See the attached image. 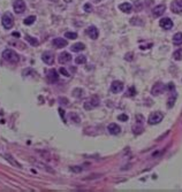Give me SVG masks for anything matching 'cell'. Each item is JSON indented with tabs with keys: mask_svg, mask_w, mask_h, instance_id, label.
<instances>
[{
	"mask_svg": "<svg viewBox=\"0 0 182 192\" xmlns=\"http://www.w3.org/2000/svg\"><path fill=\"white\" fill-rule=\"evenodd\" d=\"M1 22H2V26L5 29H11V28L14 26V17L11 13H5L2 15V18H1Z\"/></svg>",
	"mask_w": 182,
	"mask_h": 192,
	"instance_id": "7a4b0ae2",
	"label": "cell"
},
{
	"mask_svg": "<svg viewBox=\"0 0 182 192\" xmlns=\"http://www.w3.org/2000/svg\"><path fill=\"white\" fill-rule=\"evenodd\" d=\"M86 35L91 38V39H97L98 38V29L95 27V26H90V27L86 29Z\"/></svg>",
	"mask_w": 182,
	"mask_h": 192,
	"instance_id": "9c48e42d",
	"label": "cell"
},
{
	"mask_svg": "<svg viewBox=\"0 0 182 192\" xmlns=\"http://www.w3.org/2000/svg\"><path fill=\"white\" fill-rule=\"evenodd\" d=\"M165 11H166V6L165 5H158V6H156L152 9V14H153V16L158 17V16H161L163 14L165 13Z\"/></svg>",
	"mask_w": 182,
	"mask_h": 192,
	"instance_id": "5bb4252c",
	"label": "cell"
},
{
	"mask_svg": "<svg viewBox=\"0 0 182 192\" xmlns=\"http://www.w3.org/2000/svg\"><path fill=\"white\" fill-rule=\"evenodd\" d=\"M86 62V58L84 56V55H79V56H76V59H75V63L76 65H84Z\"/></svg>",
	"mask_w": 182,
	"mask_h": 192,
	"instance_id": "44dd1931",
	"label": "cell"
},
{
	"mask_svg": "<svg viewBox=\"0 0 182 192\" xmlns=\"http://www.w3.org/2000/svg\"><path fill=\"white\" fill-rule=\"evenodd\" d=\"M51 1H52V2H56V1H58V0H51Z\"/></svg>",
	"mask_w": 182,
	"mask_h": 192,
	"instance_id": "74e56055",
	"label": "cell"
},
{
	"mask_svg": "<svg viewBox=\"0 0 182 192\" xmlns=\"http://www.w3.org/2000/svg\"><path fill=\"white\" fill-rule=\"evenodd\" d=\"M65 38H68V39H76V38H77V33H76V32H66V33H65Z\"/></svg>",
	"mask_w": 182,
	"mask_h": 192,
	"instance_id": "cb8c5ba5",
	"label": "cell"
},
{
	"mask_svg": "<svg viewBox=\"0 0 182 192\" xmlns=\"http://www.w3.org/2000/svg\"><path fill=\"white\" fill-rule=\"evenodd\" d=\"M42 60L46 63V65H49V66H51V65H53V62H54V55L52 52H45V53H43L42 55Z\"/></svg>",
	"mask_w": 182,
	"mask_h": 192,
	"instance_id": "ba28073f",
	"label": "cell"
},
{
	"mask_svg": "<svg viewBox=\"0 0 182 192\" xmlns=\"http://www.w3.org/2000/svg\"><path fill=\"white\" fill-rule=\"evenodd\" d=\"M70 60H71V55L68 52H62L61 54L59 55V62L61 65H65V63L69 62Z\"/></svg>",
	"mask_w": 182,
	"mask_h": 192,
	"instance_id": "2e32d148",
	"label": "cell"
},
{
	"mask_svg": "<svg viewBox=\"0 0 182 192\" xmlns=\"http://www.w3.org/2000/svg\"><path fill=\"white\" fill-rule=\"evenodd\" d=\"M173 44L176 45V46L181 45L182 44V32H178V33H175V35L173 36Z\"/></svg>",
	"mask_w": 182,
	"mask_h": 192,
	"instance_id": "ac0fdd59",
	"label": "cell"
},
{
	"mask_svg": "<svg viewBox=\"0 0 182 192\" xmlns=\"http://www.w3.org/2000/svg\"><path fill=\"white\" fill-rule=\"evenodd\" d=\"M46 78H47L49 83H51V84L58 82V80H59V75H58V73H56V69H50V70L47 71Z\"/></svg>",
	"mask_w": 182,
	"mask_h": 192,
	"instance_id": "52a82bcc",
	"label": "cell"
},
{
	"mask_svg": "<svg viewBox=\"0 0 182 192\" xmlns=\"http://www.w3.org/2000/svg\"><path fill=\"white\" fill-rule=\"evenodd\" d=\"M70 170L74 171V173H81V171H82V167H80V166H74V167H70Z\"/></svg>",
	"mask_w": 182,
	"mask_h": 192,
	"instance_id": "484cf974",
	"label": "cell"
},
{
	"mask_svg": "<svg viewBox=\"0 0 182 192\" xmlns=\"http://www.w3.org/2000/svg\"><path fill=\"white\" fill-rule=\"evenodd\" d=\"M32 162L35 164V165H37L41 169H43V170H46V171H49V173H54V170L52 169V168H50L49 166L44 165V164H42V162H38V161H35V160H32Z\"/></svg>",
	"mask_w": 182,
	"mask_h": 192,
	"instance_id": "d6986e66",
	"label": "cell"
},
{
	"mask_svg": "<svg viewBox=\"0 0 182 192\" xmlns=\"http://www.w3.org/2000/svg\"><path fill=\"white\" fill-rule=\"evenodd\" d=\"M164 90H165V85H164L163 83H157L153 87H152L151 93H152L153 96H159V95H161V93L164 92Z\"/></svg>",
	"mask_w": 182,
	"mask_h": 192,
	"instance_id": "7c38bea8",
	"label": "cell"
},
{
	"mask_svg": "<svg viewBox=\"0 0 182 192\" xmlns=\"http://www.w3.org/2000/svg\"><path fill=\"white\" fill-rule=\"evenodd\" d=\"M125 59H126V60H129V61H131V60H133V53H127Z\"/></svg>",
	"mask_w": 182,
	"mask_h": 192,
	"instance_id": "836d02e7",
	"label": "cell"
},
{
	"mask_svg": "<svg viewBox=\"0 0 182 192\" xmlns=\"http://www.w3.org/2000/svg\"><path fill=\"white\" fill-rule=\"evenodd\" d=\"M70 48H71L73 52H81V51H83L84 48H85V46H84V44H82V43H76Z\"/></svg>",
	"mask_w": 182,
	"mask_h": 192,
	"instance_id": "ffe728a7",
	"label": "cell"
},
{
	"mask_svg": "<svg viewBox=\"0 0 182 192\" xmlns=\"http://www.w3.org/2000/svg\"><path fill=\"white\" fill-rule=\"evenodd\" d=\"M136 121H137L138 123H143V121H144V117H143L142 115H136Z\"/></svg>",
	"mask_w": 182,
	"mask_h": 192,
	"instance_id": "1f68e13d",
	"label": "cell"
},
{
	"mask_svg": "<svg viewBox=\"0 0 182 192\" xmlns=\"http://www.w3.org/2000/svg\"><path fill=\"white\" fill-rule=\"evenodd\" d=\"M2 58L11 63H17L20 61V56L17 55V53L14 52L13 50H8V48L2 52Z\"/></svg>",
	"mask_w": 182,
	"mask_h": 192,
	"instance_id": "6da1fadb",
	"label": "cell"
},
{
	"mask_svg": "<svg viewBox=\"0 0 182 192\" xmlns=\"http://www.w3.org/2000/svg\"><path fill=\"white\" fill-rule=\"evenodd\" d=\"M173 56H174L175 60H181L182 59V50H179V51L174 52V53H173Z\"/></svg>",
	"mask_w": 182,
	"mask_h": 192,
	"instance_id": "d4e9b609",
	"label": "cell"
},
{
	"mask_svg": "<svg viewBox=\"0 0 182 192\" xmlns=\"http://www.w3.org/2000/svg\"><path fill=\"white\" fill-rule=\"evenodd\" d=\"M134 95H135V89H134V87H131V89H130V91H129V93H128V92H127V96H134Z\"/></svg>",
	"mask_w": 182,
	"mask_h": 192,
	"instance_id": "d590c367",
	"label": "cell"
},
{
	"mask_svg": "<svg viewBox=\"0 0 182 192\" xmlns=\"http://www.w3.org/2000/svg\"><path fill=\"white\" fill-rule=\"evenodd\" d=\"M84 11H85L86 13H90V12L92 11L91 5H90V4H85V5H84Z\"/></svg>",
	"mask_w": 182,
	"mask_h": 192,
	"instance_id": "f1b7e54d",
	"label": "cell"
},
{
	"mask_svg": "<svg viewBox=\"0 0 182 192\" xmlns=\"http://www.w3.org/2000/svg\"><path fill=\"white\" fill-rule=\"evenodd\" d=\"M118 120H119V121L126 122V121H128V115H126V114H120V115L118 116Z\"/></svg>",
	"mask_w": 182,
	"mask_h": 192,
	"instance_id": "4316f807",
	"label": "cell"
},
{
	"mask_svg": "<svg viewBox=\"0 0 182 192\" xmlns=\"http://www.w3.org/2000/svg\"><path fill=\"white\" fill-rule=\"evenodd\" d=\"M163 119H164V114L161 112H154L149 116L148 122H149V124L153 125V124H158L159 122H161Z\"/></svg>",
	"mask_w": 182,
	"mask_h": 192,
	"instance_id": "3957f363",
	"label": "cell"
},
{
	"mask_svg": "<svg viewBox=\"0 0 182 192\" xmlns=\"http://www.w3.org/2000/svg\"><path fill=\"white\" fill-rule=\"evenodd\" d=\"M26 39H27V41H29L32 46H37L38 44H39V41H37L36 38H34V37H31V36H29V35H27L26 36Z\"/></svg>",
	"mask_w": 182,
	"mask_h": 192,
	"instance_id": "7402d4cb",
	"label": "cell"
},
{
	"mask_svg": "<svg viewBox=\"0 0 182 192\" xmlns=\"http://www.w3.org/2000/svg\"><path fill=\"white\" fill-rule=\"evenodd\" d=\"M70 119H71V120H75V122H76V123H79V122H80V117H79L76 114H73V113H71V114H70Z\"/></svg>",
	"mask_w": 182,
	"mask_h": 192,
	"instance_id": "f546056e",
	"label": "cell"
},
{
	"mask_svg": "<svg viewBox=\"0 0 182 192\" xmlns=\"http://www.w3.org/2000/svg\"><path fill=\"white\" fill-rule=\"evenodd\" d=\"M13 36H15V37H20V33H19V32H13Z\"/></svg>",
	"mask_w": 182,
	"mask_h": 192,
	"instance_id": "8d00e7d4",
	"label": "cell"
},
{
	"mask_svg": "<svg viewBox=\"0 0 182 192\" xmlns=\"http://www.w3.org/2000/svg\"><path fill=\"white\" fill-rule=\"evenodd\" d=\"M59 71H60V74H62L64 76H66V77H69L70 75H69V73L66 70V69L64 68V67H61V68L59 69Z\"/></svg>",
	"mask_w": 182,
	"mask_h": 192,
	"instance_id": "83f0119b",
	"label": "cell"
},
{
	"mask_svg": "<svg viewBox=\"0 0 182 192\" xmlns=\"http://www.w3.org/2000/svg\"><path fill=\"white\" fill-rule=\"evenodd\" d=\"M36 21V16H34V15H31V16H28L24 21H23V23L26 24V26H31L34 22Z\"/></svg>",
	"mask_w": 182,
	"mask_h": 192,
	"instance_id": "603a6c76",
	"label": "cell"
},
{
	"mask_svg": "<svg viewBox=\"0 0 182 192\" xmlns=\"http://www.w3.org/2000/svg\"><path fill=\"white\" fill-rule=\"evenodd\" d=\"M123 90V83L120 82V81H114L111 84V91L113 93H119Z\"/></svg>",
	"mask_w": 182,
	"mask_h": 192,
	"instance_id": "30bf717a",
	"label": "cell"
},
{
	"mask_svg": "<svg viewBox=\"0 0 182 192\" xmlns=\"http://www.w3.org/2000/svg\"><path fill=\"white\" fill-rule=\"evenodd\" d=\"M174 100H175V99H174V98H173V97H172V98H169V99H168V107H169V108H171V107H172V106H173V104H174Z\"/></svg>",
	"mask_w": 182,
	"mask_h": 192,
	"instance_id": "d6a6232c",
	"label": "cell"
},
{
	"mask_svg": "<svg viewBox=\"0 0 182 192\" xmlns=\"http://www.w3.org/2000/svg\"><path fill=\"white\" fill-rule=\"evenodd\" d=\"M13 8L16 14H22L26 11V2L23 0H15L13 4Z\"/></svg>",
	"mask_w": 182,
	"mask_h": 192,
	"instance_id": "5b68a950",
	"label": "cell"
},
{
	"mask_svg": "<svg viewBox=\"0 0 182 192\" xmlns=\"http://www.w3.org/2000/svg\"><path fill=\"white\" fill-rule=\"evenodd\" d=\"M119 9L122 11L123 13H130V12L133 11V6H131V4H129V2H123V4H121V5L119 6Z\"/></svg>",
	"mask_w": 182,
	"mask_h": 192,
	"instance_id": "e0dca14e",
	"label": "cell"
},
{
	"mask_svg": "<svg viewBox=\"0 0 182 192\" xmlns=\"http://www.w3.org/2000/svg\"><path fill=\"white\" fill-rule=\"evenodd\" d=\"M52 44H53V46L56 48H62V47L68 45V41H66L65 38H56V39H53Z\"/></svg>",
	"mask_w": 182,
	"mask_h": 192,
	"instance_id": "4fadbf2b",
	"label": "cell"
},
{
	"mask_svg": "<svg viewBox=\"0 0 182 192\" xmlns=\"http://www.w3.org/2000/svg\"><path fill=\"white\" fill-rule=\"evenodd\" d=\"M59 113L61 115V119L65 121V110H62V108H59Z\"/></svg>",
	"mask_w": 182,
	"mask_h": 192,
	"instance_id": "e575fe53",
	"label": "cell"
},
{
	"mask_svg": "<svg viewBox=\"0 0 182 192\" xmlns=\"http://www.w3.org/2000/svg\"><path fill=\"white\" fill-rule=\"evenodd\" d=\"M6 159H7V160H9V161H11V162H12V164H13V165L17 166V167H21V166L19 165V164H17V162H15L14 160H13V158H12V156H11V155H6Z\"/></svg>",
	"mask_w": 182,
	"mask_h": 192,
	"instance_id": "4dcf8cb0",
	"label": "cell"
},
{
	"mask_svg": "<svg viewBox=\"0 0 182 192\" xmlns=\"http://www.w3.org/2000/svg\"><path fill=\"white\" fill-rule=\"evenodd\" d=\"M107 130H108V132H110L111 135H119L120 131H121V128H120L116 123H111V124H108Z\"/></svg>",
	"mask_w": 182,
	"mask_h": 192,
	"instance_id": "9a60e30c",
	"label": "cell"
},
{
	"mask_svg": "<svg viewBox=\"0 0 182 192\" xmlns=\"http://www.w3.org/2000/svg\"><path fill=\"white\" fill-rule=\"evenodd\" d=\"M171 11L175 14L182 13V0H173L171 4Z\"/></svg>",
	"mask_w": 182,
	"mask_h": 192,
	"instance_id": "8992f818",
	"label": "cell"
},
{
	"mask_svg": "<svg viewBox=\"0 0 182 192\" xmlns=\"http://www.w3.org/2000/svg\"><path fill=\"white\" fill-rule=\"evenodd\" d=\"M99 98L98 97H91V98H89L85 102H84V108L85 110H93L95 107H97L99 105Z\"/></svg>",
	"mask_w": 182,
	"mask_h": 192,
	"instance_id": "277c9868",
	"label": "cell"
},
{
	"mask_svg": "<svg viewBox=\"0 0 182 192\" xmlns=\"http://www.w3.org/2000/svg\"><path fill=\"white\" fill-rule=\"evenodd\" d=\"M159 26L163 28V29H166V30H169L173 28V22L169 17H164L159 21Z\"/></svg>",
	"mask_w": 182,
	"mask_h": 192,
	"instance_id": "8fae6325",
	"label": "cell"
}]
</instances>
